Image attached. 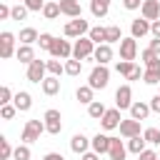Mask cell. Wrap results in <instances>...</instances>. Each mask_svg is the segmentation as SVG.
Instances as JSON below:
<instances>
[{"instance_id":"obj_1","label":"cell","mask_w":160,"mask_h":160,"mask_svg":"<svg viewBox=\"0 0 160 160\" xmlns=\"http://www.w3.org/2000/svg\"><path fill=\"white\" fill-rule=\"evenodd\" d=\"M108 82H110V70H108L105 65H95L92 72H90L88 85H90L92 90H102V88H108Z\"/></svg>"},{"instance_id":"obj_2","label":"cell","mask_w":160,"mask_h":160,"mask_svg":"<svg viewBox=\"0 0 160 160\" xmlns=\"http://www.w3.org/2000/svg\"><path fill=\"white\" fill-rule=\"evenodd\" d=\"M95 52V42L90 40V38H78L75 40V45H72V58L75 60H85V58H90Z\"/></svg>"},{"instance_id":"obj_3","label":"cell","mask_w":160,"mask_h":160,"mask_svg":"<svg viewBox=\"0 0 160 160\" xmlns=\"http://www.w3.org/2000/svg\"><path fill=\"white\" fill-rule=\"evenodd\" d=\"M42 132H45V122H40V120H28V122H25V130H22V140H25V145L40 140Z\"/></svg>"},{"instance_id":"obj_4","label":"cell","mask_w":160,"mask_h":160,"mask_svg":"<svg viewBox=\"0 0 160 160\" xmlns=\"http://www.w3.org/2000/svg\"><path fill=\"white\" fill-rule=\"evenodd\" d=\"M60 120H62L60 118V110H55V108L45 110V130L50 135H60V130H62V122Z\"/></svg>"},{"instance_id":"obj_5","label":"cell","mask_w":160,"mask_h":160,"mask_svg":"<svg viewBox=\"0 0 160 160\" xmlns=\"http://www.w3.org/2000/svg\"><path fill=\"white\" fill-rule=\"evenodd\" d=\"M85 32H90V28H88V20L82 18H75L65 25V38H82Z\"/></svg>"},{"instance_id":"obj_6","label":"cell","mask_w":160,"mask_h":160,"mask_svg":"<svg viewBox=\"0 0 160 160\" xmlns=\"http://www.w3.org/2000/svg\"><path fill=\"white\" fill-rule=\"evenodd\" d=\"M12 55H15V35L5 30V32L0 35V58L8 60V58H12Z\"/></svg>"},{"instance_id":"obj_7","label":"cell","mask_w":160,"mask_h":160,"mask_svg":"<svg viewBox=\"0 0 160 160\" xmlns=\"http://www.w3.org/2000/svg\"><path fill=\"white\" fill-rule=\"evenodd\" d=\"M135 55H138V42H135V38H132V35H130V38H122V40H120V58L128 60V62H132Z\"/></svg>"},{"instance_id":"obj_8","label":"cell","mask_w":160,"mask_h":160,"mask_svg":"<svg viewBox=\"0 0 160 160\" xmlns=\"http://www.w3.org/2000/svg\"><path fill=\"white\" fill-rule=\"evenodd\" d=\"M45 70H48V62L32 60V62L28 65V80H30V82H42V80H45Z\"/></svg>"},{"instance_id":"obj_9","label":"cell","mask_w":160,"mask_h":160,"mask_svg":"<svg viewBox=\"0 0 160 160\" xmlns=\"http://www.w3.org/2000/svg\"><path fill=\"white\" fill-rule=\"evenodd\" d=\"M115 105H118V110L132 108V90H130V85H120L115 90Z\"/></svg>"},{"instance_id":"obj_10","label":"cell","mask_w":160,"mask_h":160,"mask_svg":"<svg viewBox=\"0 0 160 160\" xmlns=\"http://www.w3.org/2000/svg\"><path fill=\"white\" fill-rule=\"evenodd\" d=\"M140 12H142V18L150 20V22L160 20V0H145L142 8H140Z\"/></svg>"},{"instance_id":"obj_11","label":"cell","mask_w":160,"mask_h":160,"mask_svg":"<svg viewBox=\"0 0 160 160\" xmlns=\"http://www.w3.org/2000/svg\"><path fill=\"white\" fill-rule=\"evenodd\" d=\"M120 122H122V118H120V110H118V108L108 110V112L100 118V125H102L105 130H115V128H120Z\"/></svg>"},{"instance_id":"obj_12","label":"cell","mask_w":160,"mask_h":160,"mask_svg":"<svg viewBox=\"0 0 160 160\" xmlns=\"http://www.w3.org/2000/svg\"><path fill=\"white\" fill-rule=\"evenodd\" d=\"M50 55H52V58H70V55H72V45H70L68 40H58V38H55V42H52V48H50Z\"/></svg>"},{"instance_id":"obj_13","label":"cell","mask_w":160,"mask_h":160,"mask_svg":"<svg viewBox=\"0 0 160 160\" xmlns=\"http://www.w3.org/2000/svg\"><path fill=\"white\" fill-rule=\"evenodd\" d=\"M120 135L128 138V140H130V138H138V135H140V120H132V118H130V120H122V122H120Z\"/></svg>"},{"instance_id":"obj_14","label":"cell","mask_w":160,"mask_h":160,"mask_svg":"<svg viewBox=\"0 0 160 160\" xmlns=\"http://www.w3.org/2000/svg\"><path fill=\"white\" fill-rule=\"evenodd\" d=\"M90 145H92V140H88L82 132L72 135V140H70V150H72V152H78V155H85Z\"/></svg>"},{"instance_id":"obj_15","label":"cell","mask_w":160,"mask_h":160,"mask_svg":"<svg viewBox=\"0 0 160 160\" xmlns=\"http://www.w3.org/2000/svg\"><path fill=\"white\" fill-rule=\"evenodd\" d=\"M60 10H62V15H68V18H82V8H80V2L78 0H60Z\"/></svg>"},{"instance_id":"obj_16","label":"cell","mask_w":160,"mask_h":160,"mask_svg":"<svg viewBox=\"0 0 160 160\" xmlns=\"http://www.w3.org/2000/svg\"><path fill=\"white\" fill-rule=\"evenodd\" d=\"M92 58H95V62H98V65H108V62L112 60V48H110L108 42H102V45H98V48H95Z\"/></svg>"},{"instance_id":"obj_17","label":"cell","mask_w":160,"mask_h":160,"mask_svg":"<svg viewBox=\"0 0 160 160\" xmlns=\"http://www.w3.org/2000/svg\"><path fill=\"white\" fill-rule=\"evenodd\" d=\"M125 152H128V148L122 145V140L120 138H112L110 140V150H108L110 160H125Z\"/></svg>"},{"instance_id":"obj_18","label":"cell","mask_w":160,"mask_h":160,"mask_svg":"<svg viewBox=\"0 0 160 160\" xmlns=\"http://www.w3.org/2000/svg\"><path fill=\"white\" fill-rule=\"evenodd\" d=\"M130 32H132V38H135V40H138V38H142V35H148V32H150V20H145V18H142V20H140V18H138V20H132Z\"/></svg>"},{"instance_id":"obj_19","label":"cell","mask_w":160,"mask_h":160,"mask_svg":"<svg viewBox=\"0 0 160 160\" xmlns=\"http://www.w3.org/2000/svg\"><path fill=\"white\" fill-rule=\"evenodd\" d=\"M110 140H112V138H108V135L98 132V135L92 138V152H98V155L108 152V150H110Z\"/></svg>"},{"instance_id":"obj_20","label":"cell","mask_w":160,"mask_h":160,"mask_svg":"<svg viewBox=\"0 0 160 160\" xmlns=\"http://www.w3.org/2000/svg\"><path fill=\"white\" fill-rule=\"evenodd\" d=\"M150 115V105H145V102H132V108H130V118L132 120H145Z\"/></svg>"},{"instance_id":"obj_21","label":"cell","mask_w":160,"mask_h":160,"mask_svg":"<svg viewBox=\"0 0 160 160\" xmlns=\"http://www.w3.org/2000/svg\"><path fill=\"white\" fill-rule=\"evenodd\" d=\"M108 10H110V0H92V2H90V12H92L95 18H105Z\"/></svg>"},{"instance_id":"obj_22","label":"cell","mask_w":160,"mask_h":160,"mask_svg":"<svg viewBox=\"0 0 160 160\" xmlns=\"http://www.w3.org/2000/svg\"><path fill=\"white\" fill-rule=\"evenodd\" d=\"M12 100H15V108H18L20 112H25V110L32 108V98H30V92H18Z\"/></svg>"},{"instance_id":"obj_23","label":"cell","mask_w":160,"mask_h":160,"mask_svg":"<svg viewBox=\"0 0 160 160\" xmlns=\"http://www.w3.org/2000/svg\"><path fill=\"white\" fill-rule=\"evenodd\" d=\"M38 40H40V35H38L35 28H22V30H20V42H22V45H32V42H38Z\"/></svg>"},{"instance_id":"obj_24","label":"cell","mask_w":160,"mask_h":160,"mask_svg":"<svg viewBox=\"0 0 160 160\" xmlns=\"http://www.w3.org/2000/svg\"><path fill=\"white\" fill-rule=\"evenodd\" d=\"M15 58H18L20 62H28V65H30V62L35 60V52H32L30 45H20V48L15 50Z\"/></svg>"},{"instance_id":"obj_25","label":"cell","mask_w":160,"mask_h":160,"mask_svg":"<svg viewBox=\"0 0 160 160\" xmlns=\"http://www.w3.org/2000/svg\"><path fill=\"white\" fill-rule=\"evenodd\" d=\"M40 85H42V92H45V95H55V92L60 90V80H58L55 75H50V78H45V80H42Z\"/></svg>"},{"instance_id":"obj_26","label":"cell","mask_w":160,"mask_h":160,"mask_svg":"<svg viewBox=\"0 0 160 160\" xmlns=\"http://www.w3.org/2000/svg\"><path fill=\"white\" fill-rule=\"evenodd\" d=\"M145 145H148V140H145L142 135H138V138H130V140H128V150H130V152H135V155H140L142 150H148Z\"/></svg>"},{"instance_id":"obj_27","label":"cell","mask_w":160,"mask_h":160,"mask_svg":"<svg viewBox=\"0 0 160 160\" xmlns=\"http://www.w3.org/2000/svg\"><path fill=\"white\" fill-rule=\"evenodd\" d=\"M60 12H62V10H60V2H45V8H42V15H45L48 20H55Z\"/></svg>"},{"instance_id":"obj_28","label":"cell","mask_w":160,"mask_h":160,"mask_svg":"<svg viewBox=\"0 0 160 160\" xmlns=\"http://www.w3.org/2000/svg\"><path fill=\"white\" fill-rule=\"evenodd\" d=\"M105 40H108V45H110V42H120V40H122V32H120V28H118V25H110V28H105Z\"/></svg>"},{"instance_id":"obj_29","label":"cell","mask_w":160,"mask_h":160,"mask_svg":"<svg viewBox=\"0 0 160 160\" xmlns=\"http://www.w3.org/2000/svg\"><path fill=\"white\" fill-rule=\"evenodd\" d=\"M75 98H78L80 102H85V105H90V102H92V88H90V85H82V88H78V92H75Z\"/></svg>"},{"instance_id":"obj_30","label":"cell","mask_w":160,"mask_h":160,"mask_svg":"<svg viewBox=\"0 0 160 160\" xmlns=\"http://www.w3.org/2000/svg\"><path fill=\"white\" fill-rule=\"evenodd\" d=\"M105 112H108V110H105V105H102V102H98V100H92V102L88 105V115H90V118H95V120H98V118H102Z\"/></svg>"},{"instance_id":"obj_31","label":"cell","mask_w":160,"mask_h":160,"mask_svg":"<svg viewBox=\"0 0 160 160\" xmlns=\"http://www.w3.org/2000/svg\"><path fill=\"white\" fill-rule=\"evenodd\" d=\"M88 38L92 40V42H98V45H102V42H108L105 40V28H90V32H88Z\"/></svg>"},{"instance_id":"obj_32","label":"cell","mask_w":160,"mask_h":160,"mask_svg":"<svg viewBox=\"0 0 160 160\" xmlns=\"http://www.w3.org/2000/svg\"><path fill=\"white\" fill-rule=\"evenodd\" d=\"M142 138H145L150 145H160V130H158V128H148V130L142 132Z\"/></svg>"},{"instance_id":"obj_33","label":"cell","mask_w":160,"mask_h":160,"mask_svg":"<svg viewBox=\"0 0 160 160\" xmlns=\"http://www.w3.org/2000/svg\"><path fill=\"white\" fill-rule=\"evenodd\" d=\"M80 70H82V62H80V60L72 58V60L65 62V72H68V75H80Z\"/></svg>"},{"instance_id":"obj_34","label":"cell","mask_w":160,"mask_h":160,"mask_svg":"<svg viewBox=\"0 0 160 160\" xmlns=\"http://www.w3.org/2000/svg\"><path fill=\"white\" fill-rule=\"evenodd\" d=\"M48 72H50V75H55V78H58V75H60V72H65V65H62V62H60V60H48Z\"/></svg>"},{"instance_id":"obj_35","label":"cell","mask_w":160,"mask_h":160,"mask_svg":"<svg viewBox=\"0 0 160 160\" xmlns=\"http://www.w3.org/2000/svg\"><path fill=\"white\" fill-rule=\"evenodd\" d=\"M12 152H15V150L10 148V142H8L5 138H0V160H8Z\"/></svg>"},{"instance_id":"obj_36","label":"cell","mask_w":160,"mask_h":160,"mask_svg":"<svg viewBox=\"0 0 160 160\" xmlns=\"http://www.w3.org/2000/svg\"><path fill=\"white\" fill-rule=\"evenodd\" d=\"M12 158L15 160H30V148L28 145H18L15 152H12Z\"/></svg>"},{"instance_id":"obj_37","label":"cell","mask_w":160,"mask_h":160,"mask_svg":"<svg viewBox=\"0 0 160 160\" xmlns=\"http://www.w3.org/2000/svg\"><path fill=\"white\" fill-rule=\"evenodd\" d=\"M10 18H12V20H25V18H28V8H25V5H15L12 12H10Z\"/></svg>"},{"instance_id":"obj_38","label":"cell","mask_w":160,"mask_h":160,"mask_svg":"<svg viewBox=\"0 0 160 160\" xmlns=\"http://www.w3.org/2000/svg\"><path fill=\"white\" fill-rule=\"evenodd\" d=\"M38 42H40V48H42V50H50V48H52V42H55V38H52L50 32H40V40H38Z\"/></svg>"},{"instance_id":"obj_39","label":"cell","mask_w":160,"mask_h":160,"mask_svg":"<svg viewBox=\"0 0 160 160\" xmlns=\"http://www.w3.org/2000/svg\"><path fill=\"white\" fill-rule=\"evenodd\" d=\"M142 80H145L148 85H158V82H160V72H155V70H145V72H142Z\"/></svg>"},{"instance_id":"obj_40","label":"cell","mask_w":160,"mask_h":160,"mask_svg":"<svg viewBox=\"0 0 160 160\" xmlns=\"http://www.w3.org/2000/svg\"><path fill=\"white\" fill-rule=\"evenodd\" d=\"M22 5H25L28 10H32V12H40V10L45 8V0H22Z\"/></svg>"},{"instance_id":"obj_41","label":"cell","mask_w":160,"mask_h":160,"mask_svg":"<svg viewBox=\"0 0 160 160\" xmlns=\"http://www.w3.org/2000/svg\"><path fill=\"white\" fill-rule=\"evenodd\" d=\"M115 70H118L120 75H125V78H128V75L135 70V65H132V62H128V60H122V62H118V68H115Z\"/></svg>"},{"instance_id":"obj_42","label":"cell","mask_w":160,"mask_h":160,"mask_svg":"<svg viewBox=\"0 0 160 160\" xmlns=\"http://www.w3.org/2000/svg\"><path fill=\"white\" fill-rule=\"evenodd\" d=\"M10 100H12V92L8 85H2L0 88V105H10Z\"/></svg>"},{"instance_id":"obj_43","label":"cell","mask_w":160,"mask_h":160,"mask_svg":"<svg viewBox=\"0 0 160 160\" xmlns=\"http://www.w3.org/2000/svg\"><path fill=\"white\" fill-rule=\"evenodd\" d=\"M15 112H18V108H15V105H2V110H0L2 120H12V118H15Z\"/></svg>"},{"instance_id":"obj_44","label":"cell","mask_w":160,"mask_h":160,"mask_svg":"<svg viewBox=\"0 0 160 160\" xmlns=\"http://www.w3.org/2000/svg\"><path fill=\"white\" fill-rule=\"evenodd\" d=\"M140 160H160V155L155 150H142L140 152Z\"/></svg>"},{"instance_id":"obj_45","label":"cell","mask_w":160,"mask_h":160,"mask_svg":"<svg viewBox=\"0 0 160 160\" xmlns=\"http://www.w3.org/2000/svg\"><path fill=\"white\" fill-rule=\"evenodd\" d=\"M142 2H145V0H122V5H125L128 10H138V8H142Z\"/></svg>"},{"instance_id":"obj_46","label":"cell","mask_w":160,"mask_h":160,"mask_svg":"<svg viewBox=\"0 0 160 160\" xmlns=\"http://www.w3.org/2000/svg\"><path fill=\"white\" fill-rule=\"evenodd\" d=\"M145 68H148V70H155V72H160V58H152L150 62H145Z\"/></svg>"},{"instance_id":"obj_47","label":"cell","mask_w":160,"mask_h":160,"mask_svg":"<svg viewBox=\"0 0 160 160\" xmlns=\"http://www.w3.org/2000/svg\"><path fill=\"white\" fill-rule=\"evenodd\" d=\"M140 58H142V62H150V60H152V58H158V55L148 48V50H142V55H140Z\"/></svg>"},{"instance_id":"obj_48","label":"cell","mask_w":160,"mask_h":160,"mask_svg":"<svg viewBox=\"0 0 160 160\" xmlns=\"http://www.w3.org/2000/svg\"><path fill=\"white\" fill-rule=\"evenodd\" d=\"M150 50L160 58V38H155V40H150Z\"/></svg>"},{"instance_id":"obj_49","label":"cell","mask_w":160,"mask_h":160,"mask_svg":"<svg viewBox=\"0 0 160 160\" xmlns=\"http://www.w3.org/2000/svg\"><path fill=\"white\" fill-rule=\"evenodd\" d=\"M150 110H155V112H160V92L150 100Z\"/></svg>"},{"instance_id":"obj_50","label":"cell","mask_w":160,"mask_h":160,"mask_svg":"<svg viewBox=\"0 0 160 160\" xmlns=\"http://www.w3.org/2000/svg\"><path fill=\"white\" fill-rule=\"evenodd\" d=\"M150 32H152V38H160V20L150 22Z\"/></svg>"},{"instance_id":"obj_51","label":"cell","mask_w":160,"mask_h":160,"mask_svg":"<svg viewBox=\"0 0 160 160\" xmlns=\"http://www.w3.org/2000/svg\"><path fill=\"white\" fill-rule=\"evenodd\" d=\"M10 12H12V8H8V5H0V20L10 18Z\"/></svg>"},{"instance_id":"obj_52","label":"cell","mask_w":160,"mask_h":160,"mask_svg":"<svg viewBox=\"0 0 160 160\" xmlns=\"http://www.w3.org/2000/svg\"><path fill=\"white\" fill-rule=\"evenodd\" d=\"M42 160H65V158H62L60 152H48V155H45Z\"/></svg>"},{"instance_id":"obj_53","label":"cell","mask_w":160,"mask_h":160,"mask_svg":"<svg viewBox=\"0 0 160 160\" xmlns=\"http://www.w3.org/2000/svg\"><path fill=\"white\" fill-rule=\"evenodd\" d=\"M140 78H142V75H140V68H135V70L128 75V80H140Z\"/></svg>"},{"instance_id":"obj_54","label":"cell","mask_w":160,"mask_h":160,"mask_svg":"<svg viewBox=\"0 0 160 160\" xmlns=\"http://www.w3.org/2000/svg\"><path fill=\"white\" fill-rule=\"evenodd\" d=\"M82 160H98V152H85Z\"/></svg>"}]
</instances>
